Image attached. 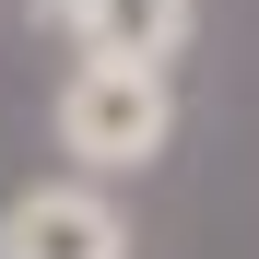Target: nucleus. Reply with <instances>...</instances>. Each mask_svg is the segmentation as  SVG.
<instances>
[{"label":"nucleus","instance_id":"nucleus-1","mask_svg":"<svg viewBox=\"0 0 259 259\" xmlns=\"http://www.w3.org/2000/svg\"><path fill=\"white\" fill-rule=\"evenodd\" d=\"M177 130V95H165V59H118V48H82V71L59 82V153L95 165V177H130V165L165 153Z\"/></svg>","mask_w":259,"mask_h":259},{"label":"nucleus","instance_id":"nucleus-2","mask_svg":"<svg viewBox=\"0 0 259 259\" xmlns=\"http://www.w3.org/2000/svg\"><path fill=\"white\" fill-rule=\"evenodd\" d=\"M0 259H130V224H118V200L106 189H24L12 212H0Z\"/></svg>","mask_w":259,"mask_h":259},{"label":"nucleus","instance_id":"nucleus-3","mask_svg":"<svg viewBox=\"0 0 259 259\" xmlns=\"http://www.w3.org/2000/svg\"><path fill=\"white\" fill-rule=\"evenodd\" d=\"M48 12L82 35V48H118V59H165L189 35V0H48Z\"/></svg>","mask_w":259,"mask_h":259}]
</instances>
